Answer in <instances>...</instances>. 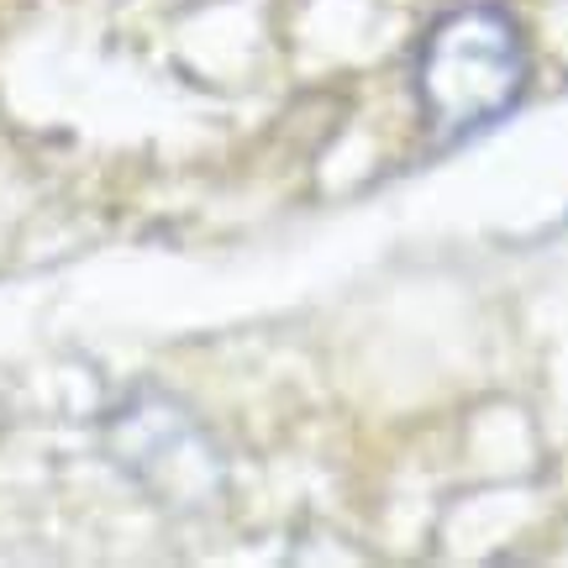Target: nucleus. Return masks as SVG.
Segmentation results:
<instances>
[{"label": "nucleus", "mask_w": 568, "mask_h": 568, "mask_svg": "<svg viewBox=\"0 0 568 568\" xmlns=\"http://www.w3.org/2000/svg\"><path fill=\"white\" fill-rule=\"evenodd\" d=\"M531 74L527 38L506 6L468 0L426 32L416 53L422 122L437 142H464L521 101Z\"/></svg>", "instance_id": "f257e3e1"}]
</instances>
